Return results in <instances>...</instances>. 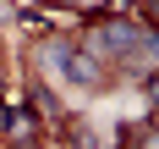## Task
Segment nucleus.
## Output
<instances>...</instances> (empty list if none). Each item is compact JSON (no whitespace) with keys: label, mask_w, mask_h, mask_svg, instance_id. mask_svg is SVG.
Listing matches in <instances>:
<instances>
[{"label":"nucleus","mask_w":159,"mask_h":149,"mask_svg":"<svg viewBox=\"0 0 159 149\" xmlns=\"http://www.w3.org/2000/svg\"><path fill=\"white\" fill-rule=\"evenodd\" d=\"M121 149H154V122L143 127V138H137V127H126L121 132Z\"/></svg>","instance_id":"nucleus-5"},{"label":"nucleus","mask_w":159,"mask_h":149,"mask_svg":"<svg viewBox=\"0 0 159 149\" xmlns=\"http://www.w3.org/2000/svg\"><path fill=\"white\" fill-rule=\"evenodd\" d=\"M6 138L22 144V149H33V144H39V116H33L28 105H11V116H6Z\"/></svg>","instance_id":"nucleus-4"},{"label":"nucleus","mask_w":159,"mask_h":149,"mask_svg":"<svg viewBox=\"0 0 159 149\" xmlns=\"http://www.w3.org/2000/svg\"><path fill=\"white\" fill-rule=\"evenodd\" d=\"M82 50H88V55H99V61H126V66H143V61H154V28H137V22L99 17Z\"/></svg>","instance_id":"nucleus-1"},{"label":"nucleus","mask_w":159,"mask_h":149,"mask_svg":"<svg viewBox=\"0 0 159 149\" xmlns=\"http://www.w3.org/2000/svg\"><path fill=\"white\" fill-rule=\"evenodd\" d=\"M121 6H137V0H121Z\"/></svg>","instance_id":"nucleus-8"},{"label":"nucleus","mask_w":159,"mask_h":149,"mask_svg":"<svg viewBox=\"0 0 159 149\" xmlns=\"http://www.w3.org/2000/svg\"><path fill=\"white\" fill-rule=\"evenodd\" d=\"M28 111L39 116V122H49V127H66V111H61V99H49V83H39V77L28 83Z\"/></svg>","instance_id":"nucleus-3"},{"label":"nucleus","mask_w":159,"mask_h":149,"mask_svg":"<svg viewBox=\"0 0 159 149\" xmlns=\"http://www.w3.org/2000/svg\"><path fill=\"white\" fill-rule=\"evenodd\" d=\"M6 116H11V105H6V99H0V138H6Z\"/></svg>","instance_id":"nucleus-6"},{"label":"nucleus","mask_w":159,"mask_h":149,"mask_svg":"<svg viewBox=\"0 0 159 149\" xmlns=\"http://www.w3.org/2000/svg\"><path fill=\"white\" fill-rule=\"evenodd\" d=\"M39 66H55L71 83H82V88H104V61L88 55L82 44H71V39H44L39 44Z\"/></svg>","instance_id":"nucleus-2"},{"label":"nucleus","mask_w":159,"mask_h":149,"mask_svg":"<svg viewBox=\"0 0 159 149\" xmlns=\"http://www.w3.org/2000/svg\"><path fill=\"white\" fill-rule=\"evenodd\" d=\"M55 6H71V0H55Z\"/></svg>","instance_id":"nucleus-7"}]
</instances>
